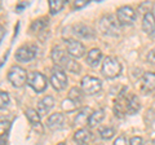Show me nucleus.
I'll list each match as a JSON object with an SVG mask.
<instances>
[{
    "mask_svg": "<svg viewBox=\"0 0 155 145\" xmlns=\"http://www.w3.org/2000/svg\"><path fill=\"white\" fill-rule=\"evenodd\" d=\"M98 132H100L101 139H104V140H110V139L115 135V130H114L113 127H110V126H105V127H100Z\"/></svg>",
    "mask_w": 155,
    "mask_h": 145,
    "instance_id": "24",
    "label": "nucleus"
},
{
    "mask_svg": "<svg viewBox=\"0 0 155 145\" xmlns=\"http://www.w3.org/2000/svg\"><path fill=\"white\" fill-rule=\"evenodd\" d=\"M64 123H65V115L62 113L52 114L47 120V126H48V128H51V130L61 128L62 126H64Z\"/></svg>",
    "mask_w": 155,
    "mask_h": 145,
    "instance_id": "14",
    "label": "nucleus"
},
{
    "mask_svg": "<svg viewBox=\"0 0 155 145\" xmlns=\"http://www.w3.org/2000/svg\"><path fill=\"white\" fill-rule=\"evenodd\" d=\"M104 118H105V112H104V109L96 110V112H93V113L91 114L88 126H89V127H97V126H98V124L104 120Z\"/></svg>",
    "mask_w": 155,
    "mask_h": 145,
    "instance_id": "20",
    "label": "nucleus"
},
{
    "mask_svg": "<svg viewBox=\"0 0 155 145\" xmlns=\"http://www.w3.org/2000/svg\"><path fill=\"white\" fill-rule=\"evenodd\" d=\"M25 114H26V117H27V119H28V122L31 123V126L34 127V126H38V124H40V119H41V115L39 114L35 109H27L26 112H25Z\"/></svg>",
    "mask_w": 155,
    "mask_h": 145,
    "instance_id": "21",
    "label": "nucleus"
},
{
    "mask_svg": "<svg viewBox=\"0 0 155 145\" xmlns=\"http://www.w3.org/2000/svg\"><path fill=\"white\" fill-rule=\"evenodd\" d=\"M4 32H5V30H4V27L0 25V42H2L3 38H4Z\"/></svg>",
    "mask_w": 155,
    "mask_h": 145,
    "instance_id": "33",
    "label": "nucleus"
},
{
    "mask_svg": "<svg viewBox=\"0 0 155 145\" xmlns=\"http://www.w3.org/2000/svg\"><path fill=\"white\" fill-rule=\"evenodd\" d=\"M113 145H128V143H127V139H125L124 136H118L115 139Z\"/></svg>",
    "mask_w": 155,
    "mask_h": 145,
    "instance_id": "31",
    "label": "nucleus"
},
{
    "mask_svg": "<svg viewBox=\"0 0 155 145\" xmlns=\"http://www.w3.org/2000/svg\"><path fill=\"white\" fill-rule=\"evenodd\" d=\"M91 136H92V133H91V131H88V130H85V128L78 130V131L74 133V141L78 143L79 145H85L91 140Z\"/></svg>",
    "mask_w": 155,
    "mask_h": 145,
    "instance_id": "18",
    "label": "nucleus"
},
{
    "mask_svg": "<svg viewBox=\"0 0 155 145\" xmlns=\"http://www.w3.org/2000/svg\"><path fill=\"white\" fill-rule=\"evenodd\" d=\"M9 130H11V122L9 120H0V140L7 139Z\"/></svg>",
    "mask_w": 155,
    "mask_h": 145,
    "instance_id": "26",
    "label": "nucleus"
},
{
    "mask_svg": "<svg viewBox=\"0 0 155 145\" xmlns=\"http://www.w3.org/2000/svg\"><path fill=\"white\" fill-rule=\"evenodd\" d=\"M38 47L35 44H25L16 51V60L19 62H28L36 57Z\"/></svg>",
    "mask_w": 155,
    "mask_h": 145,
    "instance_id": "6",
    "label": "nucleus"
},
{
    "mask_svg": "<svg viewBox=\"0 0 155 145\" xmlns=\"http://www.w3.org/2000/svg\"><path fill=\"white\" fill-rule=\"evenodd\" d=\"M62 109L65 110V112H67V113H70V112H74V110H76L78 109V104L75 103V101H72V100H70L69 97H67L66 100H64L62 101Z\"/></svg>",
    "mask_w": 155,
    "mask_h": 145,
    "instance_id": "27",
    "label": "nucleus"
},
{
    "mask_svg": "<svg viewBox=\"0 0 155 145\" xmlns=\"http://www.w3.org/2000/svg\"><path fill=\"white\" fill-rule=\"evenodd\" d=\"M57 145H66L65 143H60V144H57Z\"/></svg>",
    "mask_w": 155,
    "mask_h": 145,
    "instance_id": "34",
    "label": "nucleus"
},
{
    "mask_svg": "<svg viewBox=\"0 0 155 145\" xmlns=\"http://www.w3.org/2000/svg\"><path fill=\"white\" fill-rule=\"evenodd\" d=\"M101 72H102V75L107 79L118 78L120 75V72H122V64H120L116 57L109 56L104 60L102 67H101Z\"/></svg>",
    "mask_w": 155,
    "mask_h": 145,
    "instance_id": "2",
    "label": "nucleus"
},
{
    "mask_svg": "<svg viewBox=\"0 0 155 145\" xmlns=\"http://www.w3.org/2000/svg\"><path fill=\"white\" fill-rule=\"evenodd\" d=\"M28 74L26 70L21 66H12L11 70L8 71V80L11 82V84L16 88H19L27 82Z\"/></svg>",
    "mask_w": 155,
    "mask_h": 145,
    "instance_id": "3",
    "label": "nucleus"
},
{
    "mask_svg": "<svg viewBox=\"0 0 155 145\" xmlns=\"http://www.w3.org/2000/svg\"><path fill=\"white\" fill-rule=\"evenodd\" d=\"M141 91L143 93H150L155 91V72H145L141 79Z\"/></svg>",
    "mask_w": 155,
    "mask_h": 145,
    "instance_id": "12",
    "label": "nucleus"
},
{
    "mask_svg": "<svg viewBox=\"0 0 155 145\" xmlns=\"http://www.w3.org/2000/svg\"><path fill=\"white\" fill-rule=\"evenodd\" d=\"M57 67H60V69H62L64 71L67 70L70 72H74V74H78V72H80V70H81L79 62L75 61V59H72L69 53H65V55L62 56V59L58 61Z\"/></svg>",
    "mask_w": 155,
    "mask_h": 145,
    "instance_id": "9",
    "label": "nucleus"
},
{
    "mask_svg": "<svg viewBox=\"0 0 155 145\" xmlns=\"http://www.w3.org/2000/svg\"><path fill=\"white\" fill-rule=\"evenodd\" d=\"M129 144L130 145H143V141L140 136H133V137H130Z\"/></svg>",
    "mask_w": 155,
    "mask_h": 145,
    "instance_id": "30",
    "label": "nucleus"
},
{
    "mask_svg": "<svg viewBox=\"0 0 155 145\" xmlns=\"http://www.w3.org/2000/svg\"><path fill=\"white\" fill-rule=\"evenodd\" d=\"M49 12L52 14H56L58 12H61L64 9L66 2L65 0H49Z\"/></svg>",
    "mask_w": 155,
    "mask_h": 145,
    "instance_id": "23",
    "label": "nucleus"
},
{
    "mask_svg": "<svg viewBox=\"0 0 155 145\" xmlns=\"http://www.w3.org/2000/svg\"><path fill=\"white\" fill-rule=\"evenodd\" d=\"M91 114L92 113H91L89 108H83L79 113H78L76 117H75V120H74L75 126H85V124H88Z\"/></svg>",
    "mask_w": 155,
    "mask_h": 145,
    "instance_id": "19",
    "label": "nucleus"
},
{
    "mask_svg": "<svg viewBox=\"0 0 155 145\" xmlns=\"http://www.w3.org/2000/svg\"><path fill=\"white\" fill-rule=\"evenodd\" d=\"M88 0H75L74 3H72V5H74L75 9H80V8H84L85 5H88Z\"/></svg>",
    "mask_w": 155,
    "mask_h": 145,
    "instance_id": "29",
    "label": "nucleus"
},
{
    "mask_svg": "<svg viewBox=\"0 0 155 145\" xmlns=\"http://www.w3.org/2000/svg\"><path fill=\"white\" fill-rule=\"evenodd\" d=\"M102 60V52H101L98 48H93V49H91L88 52V55H87V64H88L91 67H96L97 65L101 62Z\"/></svg>",
    "mask_w": 155,
    "mask_h": 145,
    "instance_id": "17",
    "label": "nucleus"
},
{
    "mask_svg": "<svg viewBox=\"0 0 155 145\" xmlns=\"http://www.w3.org/2000/svg\"><path fill=\"white\" fill-rule=\"evenodd\" d=\"M69 99L75 101L76 104H79L81 99H83V95H81V91L80 88H78V87H72V88L69 91Z\"/></svg>",
    "mask_w": 155,
    "mask_h": 145,
    "instance_id": "25",
    "label": "nucleus"
},
{
    "mask_svg": "<svg viewBox=\"0 0 155 145\" xmlns=\"http://www.w3.org/2000/svg\"><path fill=\"white\" fill-rule=\"evenodd\" d=\"M141 109V103L140 99L136 95H129L127 100H125V112L128 114H136L138 110Z\"/></svg>",
    "mask_w": 155,
    "mask_h": 145,
    "instance_id": "13",
    "label": "nucleus"
},
{
    "mask_svg": "<svg viewBox=\"0 0 155 145\" xmlns=\"http://www.w3.org/2000/svg\"><path fill=\"white\" fill-rule=\"evenodd\" d=\"M146 59H147V61L150 62V64L155 65V48H153V49L147 53V57H146Z\"/></svg>",
    "mask_w": 155,
    "mask_h": 145,
    "instance_id": "32",
    "label": "nucleus"
},
{
    "mask_svg": "<svg viewBox=\"0 0 155 145\" xmlns=\"http://www.w3.org/2000/svg\"><path fill=\"white\" fill-rule=\"evenodd\" d=\"M98 29L104 35H109V36H118L120 32V23L118 20L111 16V14H106L98 22Z\"/></svg>",
    "mask_w": 155,
    "mask_h": 145,
    "instance_id": "1",
    "label": "nucleus"
},
{
    "mask_svg": "<svg viewBox=\"0 0 155 145\" xmlns=\"http://www.w3.org/2000/svg\"><path fill=\"white\" fill-rule=\"evenodd\" d=\"M51 84L53 86V88L56 91L65 89L67 86L66 72L62 69H60V67H54V69L52 70V75H51Z\"/></svg>",
    "mask_w": 155,
    "mask_h": 145,
    "instance_id": "7",
    "label": "nucleus"
},
{
    "mask_svg": "<svg viewBox=\"0 0 155 145\" xmlns=\"http://www.w3.org/2000/svg\"><path fill=\"white\" fill-rule=\"evenodd\" d=\"M72 32H74V35H76L78 38H81V39H93L96 35L93 29L85 25V23H76V25H74L72 26Z\"/></svg>",
    "mask_w": 155,
    "mask_h": 145,
    "instance_id": "11",
    "label": "nucleus"
},
{
    "mask_svg": "<svg viewBox=\"0 0 155 145\" xmlns=\"http://www.w3.org/2000/svg\"><path fill=\"white\" fill-rule=\"evenodd\" d=\"M142 30L149 34V35H153L155 32V17L154 14L150 12L146 13L143 16V20H142Z\"/></svg>",
    "mask_w": 155,
    "mask_h": 145,
    "instance_id": "15",
    "label": "nucleus"
},
{
    "mask_svg": "<svg viewBox=\"0 0 155 145\" xmlns=\"http://www.w3.org/2000/svg\"><path fill=\"white\" fill-rule=\"evenodd\" d=\"M48 26V18L43 17V18H39V20L34 21L30 26V30L32 32H40L41 30H44V29Z\"/></svg>",
    "mask_w": 155,
    "mask_h": 145,
    "instance_id": "22",
    "label": "nucleus"
},
{
    "mask_svg": "<svg viewBox=\"0 0 155 145\" xmlns=\"http://www.w3.org/2000/svg\"><path fill=\"white\" fill-rule=\"evenodd\" d=\"M66 49L67 53L72 57V59H80L85 53V47L83 43L78 42L75 39H67L66 40Z\"/></svg>",
    "mask_w": 155,
    "mask_h": 145,
    "instance_id": "10",
    "label": "nucleus"
},
{
    "mask_svg": "<svg viewBox=\"0 0 155 145\" xmlns=\"http://www.w3.org/2000/svg\"><path fill=\"white\" fill-rule=\"evenodd\" d=\"M27 84L35 91V92H43L47 86H48V79L44 74L39 71H32L27 76Z\"/></svg>",
    "mask_w": 155,
    "mask_h": 145,
    "instance_id": "4",
    "label": "nucleus"
},
{
    "mask_svg": "<svg viewBox=\"0 0 155 145\" xmlns=\"http://www.w3.org/2000/svg\"><path fill=\"white\" fill-rule=\"evenodd\" d=\"M53 105H54V100L52 96H45L38 103V113L40 115L47 114L53 108Z\"/></svg>",
    "mask_w": 155,
    "mask_h": 145,
    "instance_id": "16",
    "label": "nucleus"
},
{
    "mask_svg": "<svg viewBox=\"0 0 155 145\" xmlns=\"http://www.w3.org/2000/svg\"><path fill=\"white\" fill-rule=\"evenodd\" d=\"M81 89L85 95H96L98 93L101 88H102V82L98 78H94V76L91 75H85L80 82Z\"/></svg>",
    "mask_w": 155,
    "mask_h": 145,
    "instance_id": "5",
    "label": "nucleus"
},
{
    "mask_svg": "<svg viewBox=\"0 0 155 145\" xmlns=\"http://www.w3.org/2000/svg\"><path fill=\"white\" fill-rule=\"evenodd\" d=\"M116 20L120 25H132L136 20V12L133 8H130L128 5L120 7L118 11H116Z\"/></svg>",
    "mask_w": 155,
    "mask_h": 145,
    "instance_id": "8",
    "label": "nucleus"
},
{
    "mask_svg": "<svg viewBox=\"0 0 155 145\" xmlns=\"http://www.w3.org/2000/svg\"><path fill=\"white\" fill-rule=\"evenodd\" d=\"M9 101H11V99H9V95L7 92H0V109L5 108L9 104Z\"/></svg>",
    "mask_w": 155,
    "mask_h": 145,
    "instance_id": "28",
    "label": "nucleus"
}]
</instances>
